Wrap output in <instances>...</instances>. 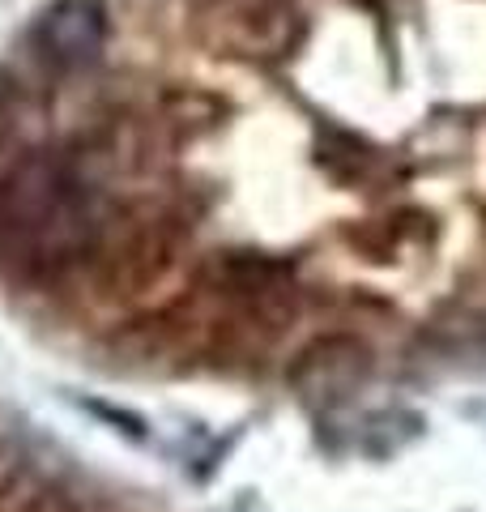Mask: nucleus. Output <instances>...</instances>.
Instances as JSON below:
<instances>
[{"label": "nucleus", "instance_id": "obj_1", "mask_svg": "<svg viewBox=\"0 0 486 512\" xmlns=\"http://www.w3.org/2000/svg\"><path fill=\"white\" fill-rule=\"evenodd\" d=\"M103 244V201L52 154H26L0 175V256L30 278L60 274Z\"/></svg>", "mask_w": 486, "mask_h": 512}, {"label": "nucleus", "instance_id": "obj_2", "mask_svg": "<svg viewBox=\"0 0 486 512\" xmlns=\"http://www.w3.org/2000/svg\"><path fill=\"white\" fill-rule=\"evenodd\" d=\"M107 43V18L94 0H60L35 30V47L56 69H86Z\"/></svg>", "mask_w": 486, "mask_h": 512}]
</instances>
